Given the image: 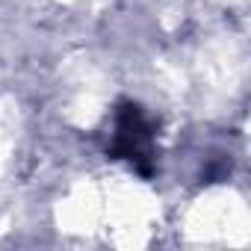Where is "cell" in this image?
Instances as JSON below:
<instances>
[{"label": "cell", "instance_id": "6da1fadb", "mask_svg": "<svg viewBox=\"0 0 251 251\" xmlns=\"http://www.w3.org/2000/svg\"><path fill=\"white\" fill-rule=\"evenodd\" d=\"M112 157L130 160L142 175H148L151 160V127L139 106L124 103L115 118V139H112Z\"/></svg>", "mask_w": 251, "mask_h": 251}]
</instances>
